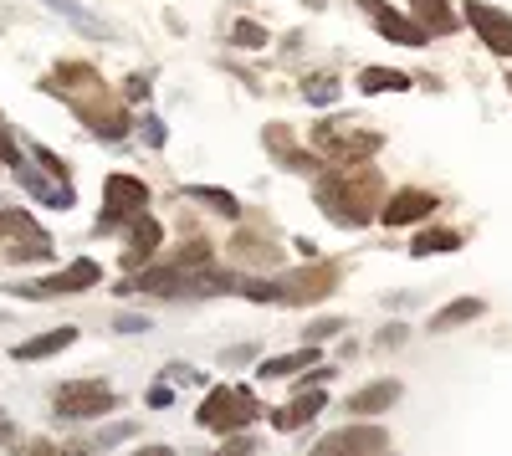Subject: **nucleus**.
Segmentation results:
<instances>
[{
	"mask_svg": "<svg viewBox=\"0 0 512 456\" xmlns=\"http://www.w3.org/2000/svg\"><path fill=\"white\" fill-rule=\"evenodd\" d=\"M303 93H308V103H318V108H328V103L338 98V82H333V77H313V82H308V88H303Z\"/></svg>",
	"mask_w": 512,
	"mask_h": 456,
	"instance_id": "bb28decb",
	"label": "nucleus"
},
{
	"mask_svg": "<svg viewBox=\"0 0 512 456\" xmlns=\"http://www.w3.org/2000/svg\"><path fill=\"white\" fill-rule=\"evenodd\" d=\"M436 211V195L431 190H395L390 200L379 205V221L384 226H415Z\"/></svg>",
	"mask_w": 512,
	"mask_h": 456,
	"instance_id": "9d476101",
	"label": "nucleus"
},
{
	"mask_svg": "<svg viewBox=\"0 0 512 456\" xmlns=\"http://www.w3.org/2000/svg\"><path fill=\"white\" fill-rule=\"evenodd\" d=\"M359 6H369V16H374V26H379V36H390V41H400V47H425V31L410 21V16H400V11H390L384 0H359Z\"/></svg>",
	"mask_w": 512,
	"mask_h": 456,
	"instance_id": "4468645a",
	"label": "nucleus"
},
{
	"mask_svg": "<svg viewBox=\"0 0 512 456\" xmlns=\"http://www.w3.org/2000/svg\"><path fill=\"white\" fill-rule=\"evenodd\" d=\"M149 313H118L113 318V334H128V339H134V334H149Z\"/></svg>",
	"mask_w": 512,
	"mask_h": 456,
	"instance_id": "a878e982",
	"label": "nucleus"
},
{
	"mask_svg": "<svg viewBox=\"0 0 512 456\" xmlns=\"http://www.w3.org/2000/svg\"><path fill=\"white\" fill-rule=\"evenodd\" d=\"M308 6H323V0H308Z\"/></svg>",
	"mask_w": 512,
	"mask_h": 456,
	"instance_id": "4c0bfd02",
	"label": "nucleus"
},
{
	"mask_svg": "<svg viewBox=\"0 0 512 456\" xmlns=\"http://www.w3.org/2000/svg\"><path fill=\"white\" fill-rule=\"evenodd\" d=\"M210 456H256V436H246V431H241V436H226Z\"/></svg>",
	"mask_w": 512,
	"mask_h": 456,
	"instance_id": "cd10ccee",
	"label": "nucleus"
},
{
	"mask_svg": "<svg viewBox=\"0 0 512 456\" xmlns=\"http://www.w3.org/2000/svg\"><path fill=\"white\" fill-rule=\"evenodd\" d=\"M0 241L11 246V257H26V262L52 257V236L41 231L26 211H6V205H0Z\"/></svg>",
	"mask_w": 512,
	"mask_h": 456,
	"instance_id": "0eeeda50",
	"label": "nucleus"
},
{
	"mask_svg": "<svg viewBox=\"0 0 512 456\" xmlns=\"http://www.w3.org/2000/svg\"><path fill=\"white\" fill-rule=\"evenodd\" d=\"M164 375H169V380H180V385H190V380H200V375H195V369H190V364H169V369H164Z\"/></svg>",
	"mask_w": 512,
	"mask_h": 456,
	"instance_id": "473e14b6",
	"label": "nucleus"
},
{
	"mask_svg": "<svg viewBox=\"0 0 512 456\" xmlns=\"http://www.w3.org/2000/svg\"><path fill=\"white\" fill-rule=\"evenodd\" d=\"M379 451H390V431L374 421H349V426L328 431L308 456H379Z\"/></svg>",
	"mask_w": 512,
	"mask_h": 456,
	"instance_id": "423d86ee",
	"label": "nucleus"
},
{
	"mask_svg": "<svg viewBox=\"0 0 512 456\" xmlns=\"http://www.w3.org/2000/svg\"><path fill=\"white\" fill-rule=\"evenodd\" d=\"M103 216H98V236L103 231H118L123 221H134V216H144L149 211V185L144 180H134V175H108L103 180Z\"/></svg>",
	"mask_w": 512,
	"mask_h": 456,
	"instance_id": "39448f33",
	"label": "nucleus"
},
{
	"mask_svg": "<svg viewBox=\"0 0 512 456\" xmlns=\"http://www.w3.org/2000/svg\"><path fill=\"white\" fill-rule=\"evenodd\" d=\"M400 395H405L400 380H374V385L354 390V395L344 400V410H349V416H384V410H390Z\"/></svg>",
	"mask_w": 512,
	"mask_h": 456,
	"instance_id": "2eb2a0df",
	"label": "nucleus"
},
{
	"mask_svg": "<svg viewBox=\"0 0 512 456\" xmlns=\"http://www.w3.org/2000/svg\"><path fill=\"white\" fill-rule=\"evenodd\" d=\"M313 144H318L323 159L338 164V170H359L364 159H374L384 149V134H364V129H349V123H318Z\"/></svg>",
	"mask_w": 512,
	"mask_h": 456,
	"instance_id": "7ed1b4c3",
	"label": "nucleus"
},
{
	"mask_svg": "<svg viewBox=\"0 0 512 456\" xmlns=\"http://www.w3.org/2000/svg\"><path fill=\"white\" fill-rule=\"evenodd\" d=\"M41 6H47L52 16H62L67 26H77L82 36H93V41L113 36V31H108V21H103V16H93L88 6H82V0H41Z\"/></svg>",
	"mask_w": 512,
	"mask_h": 456,
	"instance_id": "a211bd4d",
	"label": "nucleus"
},
{
	"mask_svg": "<svg viewBox=\"0 0 512 456\" xmlns=\"http://www.w3.org/2000/svg\"><path fill=\"white\" fill-rule=\"evenodd\" d=\"M405 334H410L405 323H390V328H384V334H379V349H395V344H405Z\"/></svg>",
	"mask_w": 512,
	"mask_h": 456,
	"instance_id": "7c9ffc66",
	"label": "nucleus"
},
{
	"mask_svg": "<svg viewBox=\"0 0 512 456\" xmlns=\"http://www.w3.org/2000/svg\"><path fill=\"white\" fill-rule=\"evenodd\" d=\"M16 180H21V185H26V190H31L36 200H47V205H62V211H67V205H77V195H72V185H47V180H41V175L31 170V164H26V159L16 164Z\"/></svg>",
	"mask_w": 512,
	"mask_h": 456,
	"instance_id": "412c9836",
	"label": "nucleus"
},
{
	"mask_svg": "<svg viewBox=\"0 0 512 456\" xmlns=\"http://www.w3.org/2000/svg\"><path fill=\"white\" fill-rule=\"evenodd\" d=\"M72 344H77V328L62 323V328H47V334H36V339H21V344L11 349V359H16V364H36V359H52V354L72 349Z\"/></svg>",
	"mask_w": 512,
	"mask_h": 456,
	"instance_id": "ddd939ff",
	"label": "nucleus"
},
{
	"mask_svg": "<svg viewBox=\"0 0 512 456\" xmlns=\"http://www.w3.org/2000/svg\"><path fill=\"white\" fill-rule=\"evenodd\" d=\"M410 252H415V257H446V252H461V231H446V226L420 231Z\"/></svg>",
	"mask_w": 512,
	"mask_h": 456,
	"instance_id": "b1692460",
	"label": "nucleus"
},
{
	"mask_svg": "<svg viewBox=\"0 0 512 456\" xmlns=\"http://www.w3.org/2000/svg\"><path fill=\"white\" fill-rule=\"evenodd\" d=\"M359 88L364 93H410V72H400V67H364Z\"/></svg>",
	"mask_w": 512,
	"mask_h": 456,
	"instance_id": "4be33fe9",
	"label": "nucleus"
},
{
	"mask_svg": "<svg viewBox=\"0 0 512 456\" xmlns=\"http://www.w3.org/2000/svg\"><path fill=\"white\" fill-rule=\"evenodd\" d=\"M410 11H415L410 21H415L425 36H451V31L461 26V16L446 6V0H410Z\"/></svg>",
	"mask_w": 512,
	"mask_h": 456,
	"instance_id": "6ab92c4d",
	"label": "nucleus"
},
{
	"mask_svg": "<svg viewBox=\"0 0 512 456\" xmlns=\"http://www.w3.org/2000/svg\"><path fill=\"white\" fill-rule=\"evenodd\" d=\"M333 267L323 272H292V277H277V303H318L328 298V287H333Z\"/></svg>",
	"mask_w": 512,
	"mask_h": 456,
	"instance_id": "9b49d317",
	"label": "nucleus"
},
{
	"mask_svg": "<svg viewBox=\"0 0 512 456\" xmlns=\"http://www.w3.org/2000/svg\"><path fill=\"white\" fill-rule=\"evenodd\" d=\"M338 328H344L338 318H318V323H308V344H323V339H333Z\"/></svg>",
	"mask_w": 512,
	"mask_h": 456,
	"instance_id": "c85d7f7f",
	"label": "nucleus"
},
{
	"mask_svg": "<svg viewBox=\"0 0 512 456\" xmlns=\"http://www.w3.org/2000/svg\"><path fill=\"white\" fill-rule=\"evenodd\" d=\"M134 456H175V446H164V441H149V446H139Z\"/></svg>",
	"mask_w": 512,
	"mask_h": 456,
	"instance_id": "c9c22d12",
	"label": "nucleus"
},
{
	"mask_svg": "<svg viewBox=\"0 0 512 456\" xmlns=\"http://www.w3.org/2000/svg\"><path fill=\"white\" fill-rule=\"evenodd\" d=\"M308 369H318V349H292V354H272L256 364V380H287V375H308Z\"/></svg>",
	"mask_w": 512,
	"mask_h": 456,
	"instance_id": "f3484780",
	"label": "nucleus"
},
{
	"mask_svg": "<svg viewBox=\"0 0 512 456\" xmlns=\"http://www.w3.org/2000/svg\"><path fill=\"white\" fill-rule=\"evenodd\" d=\"M185 195H190L195 205H210V211L226 216V221H236V216H241V200H236L231 190H216V185H190Z\"/></svg>",
	"mask_w": 512,
	"mask_h": 456,
	"instance_id": "5701e85b",
	"label": "nucleus"
},
{
	"mask_svg": "<svg viewBox=\"0 0 512 456\" xmlns=\"http://www.w3.org/2000/svg\"><path fill=\"white\" fill-rule=\"evenodd\" d=\"M169 400H175V390H169V385H154V390H149V405H154V410H164Z\"/></svg>",
	"mask_w": 512,
	"mask_h": 456,
	"instance_id": "72a5a7b5",
	"label": "nucleus"
},
{
	"mask_svg": "<svg viewBox=\"0 0 512 456\" xmlns=\"http://www.w3.org/2000/svg\"><path fill=\"white\" fill-rule=\"evenodd\" d=\"M52 410H57V421H98L118 410V390L108 380H67L57 385Z\"/></svg>",
	"mask_w": 512,
	"mask_h": 456,
	"instance_id": "20e7f679",
	"label": "nucleus"
},
{
	"mask_svg": "<svg viewBox=\"0 0 512 456\" xmlns=\"http://www.w3.org/2000/svg\"><path fill=\"white\" fill-rule=\"evenodd\" d=\"M36 164H47V170H52L57 180H67V164H62V159H57L52 149H36Z\"/></svg>",
	"mask_w": 512,
	"mask_h": 456,
	"instance_id": "2f4dec72",
	"label": "nucleus"
},
{
	"mask_svg": "<svg viewBox=\"0 0 512 456\" xmlns=\"http://www.w3.org/2000/svg\"><path fill=\"white\" fill-rule=\"evenodd\" d=\"M159 241H164L159 221H154V216H134V221H128V257H123V267L149 262V257L159 252Z\"/></svg>",
	"mask_w": 512,
	"mask_h": 456,
	"instance_id": "dca6fc26",
	"label": "nucleus"
},
{
	"mask_svg": "<svg viewBox=\"0 0 512 456\" xmlns=\"http://www.w3.org/2000/svg\"><path fill=\"white\" fill-rule=\"evenodd\" d=\"M11 436H16V426H11V421H6V410H0V446H6V441H11Z\"/></svg>",
	"mask_w": 512,
	"mask_h": 456,
	"instance_id": "e433bc0d",
	"label": "nucleus"
},
{
	"mask_svg": "<svg viewBox=\"0 0 512 456\" xmlns=\"http://www.w3.org/2000/svg\"><path fill=\"white\" fill-rule=\"evenodd\" d=\"M328 405V395L323 390H297L282 410H272V431H282V436H292V431H303L318 410Z\"/></svg>",
	"mask_w": 512,
	"mask_h": 456,
	"instance_id": "f8f14e48",
	"label": "nucleus"
},
{
	"mask_svg": "<svg viewBox=\"0 0 512 456\" xmlns=\"http://www.w3.org/2000/svg\"><path fill=\"white\" fill-rule=\"evenodd\" d=\"M128 436H134V426H128V421H118V426L98 431V451H108V446H118V441H128Z\"/></svg>",
	"mask_w": 512,
	"mask_h": 456,
	"instance_id": "c756f323",
	"label": "nucleus"
},
{
	"mask_svg": "<svg viewBox=\"0 0 512 456\" xmlns=\"http://www.w3.org/2000/svg\"><path fill=\"white\" fill-rule=\"evenodd\" d=\"M507 88H512V72H507Z\"/></svg>",
	"mask_w": 512,
	"mask_h": 456,
	"instance_id": "58836bf2",
	"label": "nucleus"
},
{
	"mask_svg": "<svg viewBox=\"0 0 512 456\" xmlns=\"http://www.w3.org/2000/svg\"><path fill=\"white\" fill-rule=\"evenodd\" d=\"M98 282H103V267L82 257V262L62 267V272H57V277H47V282H31V287H21V293L41 303V298H72V293H88V287H98Z\"/></svg>",
	"mask_w": 512,
	"mask_h": 456,
	"instance_id": "6e6552de",
	"label": "nucleus"
},
{
	"mask_svg": "<svg viewBox=\"0 0 512 456\" xmlns=\"http://www.w3.org/2000/svg\"><path fill=\"white\" fill-rule=\"evenodd\" d=\"M262 416H267L262 400H256L246 385H216L200 400V410H195V421L205 431H216V436H241L246 426H256Z\"/></svg>",
	"mask_w": 512,
	"mask_h": 456,
	"instance_id": "f03ea898",
	"label": "nucleus"
},
{
	"mask_svg": "<svg viewBox=\"0 0 512 456\" xmlns=\"http://www.w3.org/2000/svg\"><path fill=\"white\" fill-rule=\"evenodd\" d=\"M318 205L333 226L364 231L379 216V175L374 170H333L328 180H318Z\"/></svg>",
	"mask_w": 512,
	"mask_h": 456,
	"instance_id": "f257e3e1",
	"label": "nucleus"
},
{
	"mask_svg": "<svg viewBox=\"0 0 512 456\" xmlns=\"http://www.w3.org/2000/svg\"><path fill=\"white\" fill-rule=\"evenodd\" d=\"M461 16L472 21V31L482 36V47H487V52L512 57V16H507V11L487 6V0H466V11H461Z\"/></svg>",
	"mask_w": 512,
	"mask_h": 456,
	"instance_id": "1a4fd4ad",
	"label": "nucleus"
},
{
	"mask_svg": "<svg viewBox=\"0 0 512 456\" xmlns=\"http://www.w3.org/2000/svg\"><path fill=\"white\" fill-rule=\"evenodd\" d=\"M231 41H236V47H267V31L256 26V21H236L231 26Z\"/></svg>",
	"mask_w": 512,
	"mask_h": 456,
	"instance_id": "393cba45",
	"label": "nucleus"
},
{
	"mask_svg": "<svg viewBox=\"0 0 512 456\" xmlns=\"http://www.w3.org/2000/svg\"><path fill=\"white\" fill-rule=\"evenodd\" d=\"M144 129H149V144L159 149V144H164V123H159V118L149 113V118H144Z\"/></svg>",
	"mask_w": 512,
	"mask_h": 456,
	"instance_id": "f704fd0d",
	"label": "nucleus"
},
{
	"mask_svg": "<svg viewBox=\"0 0 512 456\" xmlns=\"http://www.w3.org/2000/svg\"><path fill=\"white\" fill-rule=\"evenodd\" d=\"M482 313H487L482 298H456V303H446L441 313H431V334H451V328L472 323V318H482Z\"/></svg>",
	"mask_w": 512,
	"mask_h": 456,
	"instance_id": "aec40b11",
	"label": "nucleus"
}]
</instances>
